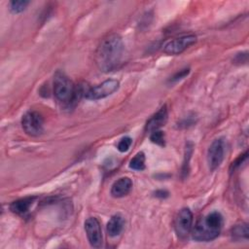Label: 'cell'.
<instances>
[{
	"mask_svg": "<svg viewBox=\"0 0 249 249\" xmlns=\"http://www.w3.org/2000/svg\"><path fill=\"white\" fill-rule=\"evenodd\" d=\"M124 43L120 35L114 33L104 38L96 50L95 60L98 68L103 72L116 69L122 61Z\"/></svg>",
	"mask_w": 249,
	"mask_h": 249,
	"instance_id": "6da1fadb",
	"label": "cell"
},
{
	"mask_svg": "<svg viewBox=\"0 0 249 249\" xmlns=\"http://www.w3.org/2000/svg\"><path fill=\"white\" fill-rule=\"evenodd\" d=\"M224 224L223 216L218 211H213L201 217L195 225L192 235L196 241H211L221 232Z\"/></svg>",
	"mask_w": 249,
	"mask_h": 249,
	"instance_id": "7a4b0ae2",
	"label": "cell"
},
{
	"mask_svg": "<svg viewBox=\"0 0 249 249\" xmlns=\"http://www.w3.org/2000/svg\"><path fill=\"white\" fill-rule=\"evenodd\" d=\"M53 93L59 102L70 104L81 92L63 72L57 71L53 77Z\"/></svg>",
	"mask_w": 249,
	"mask_h": 249,
	"instance_id": "3957f363",
	"label": "cell"
},
{
	"mask_svg": "<svg viewBox=\"0 0 249 249\" xmlns=\"http://www.w3.org/2000/svg\"><path fill=\"white\" fill-rule=\"evenodd\" d=\"M24 132L29 136H39L44 131V119L37 111L26 112L21 119Z\"/></svg>",
	"mask_w": 249,
	"mask_h": 249,
	"instance_id": "277c9868",
	"label": "cell"
},
{
	"mask_svg": "<svg viewBox=\"0 0 249 249\" xmlns=\"http://www.w3.org/2000/svg\"><path fill=\"white\" fill-rule=\"evenodd\" d=\"M119 86H120V82L118 80L108 79L95 87L89 88L84 92V94L87 99L97 100V99L107 97L112 93H114L119 89Z\"/></svg>",
	"mask_w": 249,
	"mask_h": 249,
	"instance_id": "5b68a950",
	"label": "cell"
},
{
	"mask_svg": "<svg viewBox=\"0 0 249 249\" xmlns=\"http://www.w3.org/2000/svg\"><path fill=\"white\" fill-rule=\"evenodd\" d=\"M196 42V37L193 34L179 36L168 41L163 46V52L167 54L177 55L183 53L192 45H194Z\"/></svg>",
	"mask_w": 249,
	"mask_h": 249,
	"instance_id": "8992f818",
	"label": "cell"
},
{
	"mask_svg": "<svg viewBox=\"0 0 249 249\" xmlns=\"http://www.w3.org/2000/svg\"><path fill=\"white\" fill-rule=\"evenodd\" d=\"M225 156V141L223 138L215 139L208 148L207 151V163L211 171L217 169Z\"/></svg>",
	"mask_w": 249,
	"mask_h": 249,
	"instance_id": "52a82bcc",
	"label": "cell"
},
{
	"mask_svg": "<svg viewBox=\"0 0 249 249\" xmlns=\"http://www.w3.org/2000/svg\"><path fill=\"white\" fill-rule=\"evenodd\" d=\"M193 213L189 208H182L174 221V230L181 238L188 236L193 228Z\"/></svg>",
	"mask_w": 249,
	"mask_h": 249,
	"instance_id": "ba28073f",
	"label": "cell"
},
{
	"mask_svg": "<svg viewBox=\"0 0 249 249\" xmlns=\"http://www.w3.org/2000/svg\"><path fill=\"white\" fill-rule=\"evenodd\" d=\"M85 231L90 246L99 248L102 246L103 237L100 222L95 217H89L85 221Z\"/></svg>",
	"mask_w": 249,
	"mask_h": 249,
	"instance_id": "9c48e42d",
	"label": "cell"
},
{
	"mask_svg": "<svg viewBox=\"0 0 249 249\" xmlns=\"http://www.w3.org/2000/svg\"><path fill=\"white\" fill-rule=\"evenodd\" d=\"M168 119V112L166 105H163L156 114H154L146 123L145 130L146 132H153L155 130H159L161 126H163Z\"/></svg>",
	"mask_w": 249,
	"mask_h": 249,
	"instance_id": "30bf717a",
	"label": "cell"
},
{
	"mask_svg": "<svg viewBox=\"0 0 249 249\" xmlns=\"http://www.w3.org/2000/svg\"><path fill=\"white\" fill-rule=\"evenodd\" d=\"M132 189V181L129 177H121L114 182L111 188V195L114 197H123L129 194Z\"/></svg>",
	"mask_w": 249,
	"mask_h": 249,
	"instance_id": "8fae6325",
	"label": "cell"
},
{
	"mask_svg": "<svg viewBox=\"0 0 249 249\" xmlns=\"http://www.w3.org/2000/svg\"><path fill=\"white\" fill-rule=\"evenodd\" d=\"M36 198L37 196H26L17 199L10 204V210L16 214L23 215L28 212L29 208L31 207Z\"/></svg>",
	"mask_w": 249,
	"mask_h": 249,
	"instance_id": "7c38bea8",
	"label": "cell"
},
{
	"mask_svg": "<svg viewBox=\"0 0 249 249\" xmlns=\"http://www.w3.org/2000/svg\"><path fill=\"white\" fill-rule=\"evenodd\" d=\"M124 220L121 215L112 216L106 226V231L108 235L111 237L119 235L124 230Z\"/></svg>",
	"mask_w": 249,
	"mask_h": 249,
	"instance_id": "4fadbf2b",
	"label": "cell"
},
{
	"mask_svg": "<svg viewBox=\"0 0 249 249\" xmlns=\"http://www.w3.org/2000/svg\"><path fill=\"white\" fill-rule=\"evenodd\" d=\"M248 225L247 223H240L238 225H235L231 231V235L233 240L239 241V240H247L248 239Z\"/></svg>",
	"mask_w": 249,
	"mask_h": 249,
	"instance_id": "5bb4252c",
	"label": "cell"
},
{
	"mask_svg": "<svg viewBox=\"0 0 249 249\" xmlns=\"http://www.w3.org/2000/svg\"><path fill=\"white\" fill-rule=\"evenodd\" d=\"M129 167L133 170H143L145 168V155L143 152L137 153L130 160Z\"/></svg>",
	"mask_w": 249,
	"mask_h": 249,
	"instance_id": "9a60e30c",
	"label": "cell"
},
{
	"mask_svg": "<svg viewBox=\"0 0 249 249\" xmlns=\"http://www.w3.org/2000/svg\"><path fill=\"white\" fill-rule=\"evenodd\" d=\"M28 4H29V1H26V0L11 1L10 2V10H11V12H13L15 14L21 13L26 9Z\"/></svg>",
	"mask_w": 249,
	"mask_h": 249,
	"instance_id": "2e32d148",
	"label": "cell"
},
{
	"mask_svg": "<svg viewBox=\"0 0 249 249\" xmlns=\"http://www.w3.org/2000/svg\"><path fill=\"white\" fill-rule=\"evenodd\" d=\"M150 139L153 143L160 145V146H164L165 144V139H164V133L161 130H155L150 133Z\"/></svg>",
	"mask_w": 249,
	"mask_h": 249,
	"instance_id": "e0dca14e",
	"label": "cell"
},
{
	"mask_svg": "<svg viewBox=\"0 0 249 249\" xmlns=\"http://www.w3.org/2000/svg\"><path fill=\"white\" fill-rule=\"evenodd\" d=\"M131 144H132V139L129 136H124L120 140L117 148L121 153H124L129 150Z\"/></svg>",
	"mask_w": 249,
	"mask_h": 249,
	"instance_id": "ac0fdd59",
	"label": "cell"
},
{
	"mask_svg": "<svg viewBox=\"0 0 249 249\" xmlns=\"http://www.w3.org/2000/svg\"><path fill=\"white\" fill-rule=\"evenodd\" d=\"M247 157H248V153L247 152H245L244 154H242V155H240L234 161H232V163L231 164V167H230V171L231 172H232V171H234L237 167H239L246 160H247Z\"/></svg>",
	"mask_w": 249,
	"mask_h": 249,
	"instance_id": "d6986e66",
	"label": "cell"
},
{
	"mask_svg": "<svg viewBox=\"0 0 249 249\" xmlns=\"http://www.w3.org/2000/svg\"><path fill=\"white\" fill-rule=\"evenodd\" d=\"M190 72V69L189 68H185V69H182L180 70L179 72H177L171 79H170V82H176L178 80H181L183 79L184 77H186Z\"/></svg>",
	"mask_w": 249,
	"mask_h": 249,
	"instance_id": "ffe728a7",
	"label": "cell"
},
{
	"mask_svg": "<svg viewBox=\"0 0 249 249\" xmlns=\"http://www.w3.org/2000/svg\"><path fill=\"white\" fill-rule=\"evenodd\" d=\"M168 195H169L168 192L165 191V190H159L155 193V196L157 197H160V198H165V197L168 196Z\"/></svg>",
	"mask_w": 249,
	"mask_h": 249,
	"instance_id": "44dd1931",
	"label": "cell"
}]
</instances>
